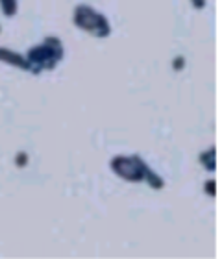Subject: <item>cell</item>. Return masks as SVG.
Returning a JSON list of instances; mask_svg holds the SVG:
<instances>
[{"label": "cell", "instance_id": "4", "mask_svg": "<svg viewBox=\"0 0 222 259\" xmlns=\"http://www.w3.org/2000/svg\"><path fill=\"white\" fill-rule=\"evenodd\" d=\"M0 63L11 65V67H17V69L21 70H28L26 56L19 54V52L11 49H6V47H0Z\"/></svg>", "mask_w": 222, "mask_h": 259}, {"label": "cell", "instance_id": "8", "mask_svg": "<svg viewBox=\"0 0 222 259\" xmlns=\"http://www.w3.org/2000/svg\"><path fill=\"white\" fill-rule=\"evenodd\" d=\"M191 4L195 6L196 10H204L206 8V0H191Z\"/></svg>", "mask_w": 222, "mask_h": 259}, {"label": "cell", "instance_id": "1", "mask_svg": "<svg viewBox=\"0 0 222 259\" xmlns=\"http://www.w3.org/2000/svg\"><path fill=\"white\" fill-rule=\"evenodd\" d=\"M109 167L124 182H130V184L147 182L156 191H161L165 187V180L154 172L141 156H115L109 161Z\"/></svg>", "mask_w": 222, "mask_h": 259}, {"label": "cell", "instance_id": "5", "mask_svg": "<svg viewBox=\"0 0 222 259\" xmlns=\"http://www.w3.org/2000/svg\"><path fill=\"white\" fill-rule=\"evenodd\" d=\"M200 163H202V167L206 168L207 172H215V168H217V165H215V146L207 148L206 152H202V154H200Z\"/></svg>", "mask_w": 222, "mask_h": 259}, {"label": "cell", "instance_id": "6", "mask_svg": "<svg viewBox=\"0 0 222 259\" xmlns=\"http://www.w3.org/2000/svg\"><path fill=\"white\" fill-rule=\"evenodd\" d=\"M0 10L8 19L15 17L17 11H19V0H0Z\"/></svg>", "mask_w": 222, "mask_h": 259}, {"label": "cell", "instance_id": "7", "mask_svg": "<svg viewBox=\"0 0 222 259\" xmlns=\"http://www.w3.org/2000/svg\"><path fill=\"white\" fill-rule=\"evenodd\" d=\"M213 187H215V182H213V180H207V184H206V193L209 194V196H215V191H213Z\"/></svg>", "mask_w": 222, "mask_h": 259}, {"label": "cell", "instance_id": "3", "mask_svg": "<svg viewBox=\"0 0 222 259\" xmlns=\"http://www.w3.org/2000/svg\"><path fill=\"white\" fill-rule=\"evenodd\" d=\"M74 26L81 32L89 33L91 37L106 39L111 33V24H109L108 17L91 8L89 4H78L72 15Z\"/></svg>", "mask_w": 222, "mask_h": 259}, {"label": "cell", "instance_id": "2", "mask_svg": "<svg viewBox=\"0 0 222 259\" xmlns=\"http://www.w3.org/2000/svg\"><path fill=\"white\" fill-rule=\"evenodd\" d=\"M63 58H65V47L61 43V39L50 35L43 43L35 45L26 52L28 72L39 76L47 70H54Z\"/></svg>", "mask_w": 222, "mask_h": 259}]
</instances>
